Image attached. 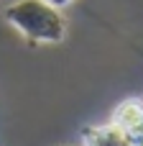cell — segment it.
I'll return each instance as SVG.
<instances>
[{"label":"cell","instance_id":"6da1fadb","mask_svg":"<svg viewBox=\"0 0 143 146\" xmlns=\"http://www.w3.org/2000/svg\"><path fill=\"white\" fill-rule=\"evenodd\" d=\"M5 21L36 44H56L67 33L61 8L46 0H15L5 8Z\"/></svg>","mask_w":143,"mask_h":146},{"label":"cell","instance_id":"7a4b0ae2","mask_svg":"<svg viewBox=\"0 0 143 146\" xmlns=\"http://www.w3.org/2000/svg\"><path fill=\"white\" fill-rule=\"evenodd\" d=\"M113 126H118L133 144L143 139V103L141 100H125L120 103L115 110H113V118H110Z\"/></svg>","mask_w":143,"mask_h":146},{"label":"cell","instance_id":"3957f363","mask_svg":"<svg viewBox=\"0 0 143 146\" xmlns=\"http://www.w3.org/2000/svg\"><path fill=\"white\" fill-rule=\"evenodd\" d=\"M82 146H133V141L113 123L92 126L82 133Z\"/></svg>","mask_w":143,"mask_h":146},{"label":"cell","instance_id":"277c9868","mask_svg":"<svg viewBox=\"0 0 143 146\" xmlns=\"http://www.w3.org/2000/svg\"><path fill=\"white\" fill-rule=\"evenodd\" d=\"M46 3H51L54 8H64V5H69L72 0H46Z\"/></svg>","mask_w":143,"mask_h":146},{"label":"cell","instance_id":"5b68a950","mask_svg":"<svg viewBox=\"0 0 143 146\" xmlns=\"http://www.w3.org/2000/svg\"><path fill=\"white\" fill-rule=\"evenodd\" d=\"M133 146H143V139H138V141H136V144H133Z\"/></svg>","mask_w":143,"mask_h":146}]
</instances>
